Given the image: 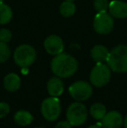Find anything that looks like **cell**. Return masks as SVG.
Returning a JSON list of instances; mask_svg holds the SVG:
<instances>
[{
  "mask_svg": "<svg viewBox=\"0 0 127 128\" xmlns=\"http://www.w3.org/2000/svg\"><path fill=\"white\" fill-rule=\"evenodd\" d=\"M51 68L52 72L57 77L69 78L76 73L78 64L74 57L62 52L53 58Z\"/></svg>",
  "mask_w": 127,
  "mask_h": 128,
  "instance_id": "cell-1",
  "label": "cell"
},
{
  "mask_svg": "<svg viewBox=\"0 0 127 128\" xmlns=\"http://www.w3.org/2000/svg\"><path fill=\"white\" fill-rule=\"evenodd\" d=\"M106 63L115 72H127V46L119 44L114 47L109 53Z\"/></svg>",
  "mask_w": 127,
  "mask_h": 128,
  "instance_id": "cell-2",
  "label": "cell"
},
{
  "mask_svg": "<svg viewBox=\"0 0 127 128\" xmlns=\"http://www.w3.org/2000/svg\"><path fill=\"white\" fill-rule=\"evenodd\" d=\"M14 61L21 68H28L36 60L37 52L30 44H21L15 50Z\"/></svg>",
  "mask_w": 127,
  "mask_h": 128,
  "instance_id": "cell-3",
  "label": "cell"
},
{
  "mask_svg": "<svg viewBox=\"0 0 127 128\" xmlns=\"http://www.w3.org/2000/svg\"><path fill=\"white\" fill-rule=\"evenodd\" d=\"M87 110L84 104L80 102L72 103L66 112L67 120L71 126H81L87 120Z\"/></svg>",
  "mask_w": 127,
  "mask_h": 128,
  "instance_id": "cell-4",
  "label": "cell"
},
{
  "mask_svg": "<svg viewBox=\"0 0 127 128\" xmlns=\"http://www.w3.org/2000/svg\"><path fill=\"white\" fill-rule=\"evenodd\" d=\"M111 76H112V72L108 64H105L104 63H98L92 70L90 79L93 86L97 87H102L108 84L111 79Z\"/></svg>",
  "mask_w": 127,
  "mask_h": 128,
  "instance_id": "cell-5",
  "label": "cell"
},
{
  "mask_svg": "<svg viewBox=\"0 0 127 128\" xmlns=\"http://www.w3.org/2000/svg\"><path fill=\"white\" fill-rule=\"evenodd\" d=\"M41 112L46 120H56L61 112V106L58 97H51L44 100L41 106Z\"/></svg>",
  "mask_w": 127,
  "mask_h": 128,
  "instance_id": "cell-6",
  "label": "cell"
},
{
  "mask_svg": "<svg viewBox=\"0 0 127 128\" xmlns=\"http://www.w3.org/2000/svg\"><path fill=\"white\" fill-rule=\"evenodd\" d=\"M114 27L113 17L107 12L98 13L94 18L93 28L95 32L100 35L110 33Z\"/></svg>",
  "mask_w": 127,
  "mask_h": 128,
  "instance_id": "cell-7",
  "label": "cell"
},
{
  "mask_svg": "<svg viewBox=\"0 0 127 128\" xmlns=\"http://www.w3.org/2000/svg\"><path fill=\"white\" fill-rule=\"evenodd\" d=\"M71 96L77 101H84L92 96V88L89 83L85 81H78L69 87Z\"/></svg>",
  "mask_w": 127,
  "mask_h": 128,
  "instance_id": "cell-8",
  "label": "cell"
},
{
  "mask_svg": "<svg viewBox=\"0 0 127 128\" xmlns=\"http://www.w3.org/2000/svg\"><path fill=\"white\" fill-rule=\"evenodd\" d=\"M44 46L48 53L55 56L62 53L64 48L63 39L57 35L48 36L44 42Z\"/></svg>",
  "mask_w": 127,
  "mask_h": 128,
  "instance_id": "cell-9",
  "label": "cell"
},
{
  "mask_svg": "<svg viewBox=\"0 0 127 128\" xmlns=\"http://www.w3.org/2000/svg\"><path fill=\"white\" fill-rule=\"evenodd\" d=\"M123 125V117L119 112H110L102 118L103 128H120Z\"/></svg>",
  "mask_w": 127,
  "mask_h": 128,
  "instance_id": "cell-10",
  "label": "cell"
},
{
  "mask_svg": "<svg viewBox=\"0 0 127 128\" xmlns=\"http://www.w3.org/2000/svg\"><path fill=\"white\" fill-rule=\"evenodd\" d=\"M109 12L113 18L124 19L127 18V3L120 0H113L109 4Z\"/></svg>",
  "mask_w": 127,
  "mask_h": 128,
  "instance_id": "cell-11",
  "label": "cell"
},
{
  "mask_svg": "<svg viewBox=\"0 0 127 128\" xmlns=\"http://www.w3.org/2000/svg\"><path fill=\"white\" fill-rule=\"evenodd\" d=\"M64 89V83L59 77L51 78L47 83V90L50 95L52 97H58L63 93Z\"/></svg>",
  "mask_w": 127,
  "mask_h": 128,
  "instance_id": "cell-12",
  "label": "cell"
},
{
  "mask_svg": "<svg viewBox=\"0 0 127 128\" xmlns=\"http://www.w3.org/2000/svg\"><path fill=\"white\" fill-rule=\"evenodd\" d=\"M109 53H110L109 50L102 44H97L91 51V56L97 63L106 62Z\"/></svg>",
  "mask_w": 127,
  "mask_h": 128,
  "instance_id": "cell-13",
  "label": "cell"
},
{
  "mask_svg": "<svg viewBox=\"0 0 127 128\" xmlns=\"http://www.w3.org/2000/svg\"><path fill=\"white\" fill-rule=\"evenodd\" d=\"M20 78L15 73H9L3 78V86L6 91L10 92L17 91L20 87Z\"/></svg>",
  "mask_w": 127,
  "mask_h": 128,
  "instance_id": "cell-14",
  "label": "cell"
},
{
  "mask_svg": "<svg viewBox=\"0 0 127 128\" xmlns=\"http://www.w3.org/2000/svg\"><path fill=\"white\" fill-rule=\"evenodd\" d=\"M14 120H15L16 123L17 125L25 126L30 125L33 121V116H32V114L30 113L29 112L18 111L15 114Z\"/></svg>",
  "mask_w": 127,
  "mask_h": 128,
  "instance_id": "cell-15",
  "label": "cell"
},
{
  "mask_svg": "<svg viewBox=\"0 0 127 128\" xmlns=\"http://www.w3.org/2000/svg\"><path fill=\"white\" fill-rule=\"evenodd\" d=\"M13 16V12L9 5L0 3V24H6L10 22Z\"/></svg>",
  "mask_w": 127,
  "mask_h": 128,
  "instance_id": "cell-16",
  "label": "cell"
},
{
  "mask_svg": "<svg viewBox=\"0 0 127 128\" xmlns=\"http://www.w3.org/2000/svg\"><path fill=\"white\" fill-rule=\"evenodd\" d=\"M59 12L63 17L69 18L71 17L76 12V5L72 1H64L60 4L59 7Z\"/></svg>",
  "mask_w": 127,
  "mask_h": 128,
  "instance_id": "cell-17",
  "label": "cell"
},
{
  "mask_svg": "<svg viewBox=\"0 0 127 128\" xmlns=\"http://www.w3.org/2000/svg\"><path fill=\"white\" fill-rule=\"evenodd\" d=\"M90 112L92 116L96 120H102L106 114V108L103 104L96 103L91 106Z\"/></svg>",
  "mask_w": 127,
  "mask_h": 128,
  "instance_id": "cell-18",
  "label": "cell"
},
{
  "mask_svg": "<svg viewBox=\"0 0 127 128\" xmlns=\"http://www.w3.org/2000/svg\"><path fill=\"white\" fill-rule=\"evenodd\" d=\"M10 49L7 43L0 41V63H5L10 58Z\"/></svg>",
  "mask_w": 127,
  "mask_h": 128,
  "instance_id": "cell-19",
  "label": "cell"
},
{
  "mask_svg": "<svg viewBox=\"0 0 127 128\" xmlns=\"http://www.w3.org/2000/svg\"><path fill=\"white\" fill-rule=\"evenodd\" d=\"M109 4L108 0H94V9L98 13L106 12L109 10Z\"/></svg>",
  "mask_w": 127,
  "mask_h": 128,
  "instance_id": "cell-20",
  "label": "cell"
},
{
  "mask_svg": "<svg viewBox=\"0 0 127 128\" xmlns=\"http://www.w3.org/2000/svg\"><path fill=\"white\" fill-rule=\"evenodd\" d=\"M12 33L9 29L2 28L0 29V41L3 43H8L11 40Z\"/></svg>",
  "mask_w": 127,
  "mask_h": 128,
  "instance_id": "cell-21",
  "label": "cell"
},
{
  "mask_svg": "<svg viewBox=\"0 0 127 128\" xmlns=\"http://www.w3.org/2000/svg\"><path fill=\"white\" fill-rule=\"evenodd\" d=\"M10 112V106L7 103L0 102V118H4Z\"/></svg>",
  "mask_w": 127,
  "mask_h": 128,
  "instance_id": "cell-22",
  "label": "cell"
},
{
  "mask_svg": "<svg viewBox=\"0 0 127 128\" xmlns=\"http://www.w3.org/2000/svg\"><path fill=\"white\" fill-rule=\"evenodd\" d=\"M55 128H71V125L68 121H61L57 124Z\"/></svg>",
  "mask_w": 127,
  "mask_h": 128,
  "instance_id": "cell-23",
  "label": "cell"
},
{
  "mask_svg": "<svg viewBox=\"0 0 127 128\" xmlns=\"http://www.w3.org/2000/svg\"><path fill=\"white\" fill-rule=\"evenodd\" d=\"M88 128H102V127L98 125H94V126H89Z\"/></svg>",
  "mask_w": 127,
  "mask_h": 128,
  "instance_id": "cell-24",
  "label": "cell"
},
{
  "mask_svg": "<svg viewBox=\"0 0 127 128\" xmlns=\"http://www.w3.org/2000/svg\"><path fill=\"white\" fill-rule=\"evenodd\" d=\"M124 125H125V127L127 128V115L126 117V118H125V121H124Z\"/></svg>",
  "mask_w": 127,
  "mask_h": 128,
  "instance_id": "cell-25",
  "label": "cell"
},
{
  "mask_svg": "<svg viewBox=\"0 0 127 128\" xmlns=\"http://www.w3.org/2000/svg\"><path fill=\"white\" fill-rule=\"evenodd\" d=\"M3 1H4V0H0V3H3Z\"/></svg>",
  "mask_w": 127,
  "mask_h": 128,
  "instance_id": "cell-26",
  "label": "cell"
},
{
  "mask_svg": "<svg viewBox=\"0 0 127 128\" xmlns=\"http://www.w3.org/2000/svg\"><path fill=\"white\" fill-rule=\"evenodd\" d=\"M35 128H45V127H41V126H38V127H35Z\"/></svg>",
  "mask_w": 127,
  "mask_h": 128,
  "instance_id": "cell-27",
  "label": "cell"
},
{
  "mask_svg": "<svg viewBox=\"0 0 127 128\" xmlns=\"http://www.w3.org/2000/svg\"><path fill=\"white\" fill-rule=\"evenodd\" d=\"M67 1H74V0H67Z\"/></svg>",
  "mask_w": 127,
  "mask_h": 128,
  "instance_id": "cell-28",
  "label": "cell"
}]
</instances>
